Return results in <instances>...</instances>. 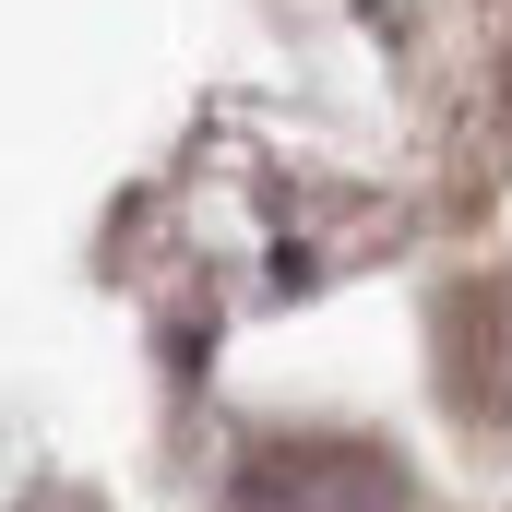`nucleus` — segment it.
I'll list each match as a JSON object with an SVG mask.
<instances>
[{"instance_id":"f257e3e1","label":"nucleus","mask_w":512,"mask_h":512,"mask_svg":"<svg viewBox=\"0 0 512 512\" xmlns=\"http://www.w3.org/2000/svg\"><path fill=\"white\" fill-rule=\"evenodd\" d=\"M215 512H429V489L405 477V453L346 441V429H274L227 465Z\"/></svg>"}]
</instances>
